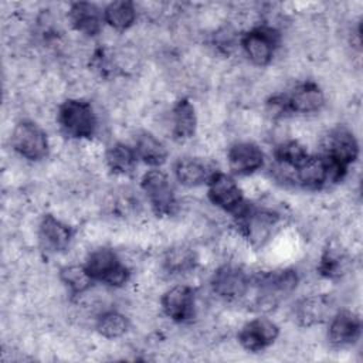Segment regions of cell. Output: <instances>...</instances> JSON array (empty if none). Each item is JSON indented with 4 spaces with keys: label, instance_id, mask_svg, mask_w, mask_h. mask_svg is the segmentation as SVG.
<instances>
[{
    "label": "cell",
    "instance_id": "obj_28",
    "mask_svg": "<svg viewBox=\"0 0 363 363\" xmlns=\"http://www.w3.org/2000/svg\"><path fill=\"white\" fill-rule=\"evenodd\" d=\"M347 268V258L336 248H328L320 257L318 271L323 278L335 279L345 274Z\"/></svg>",
    "mask_w": 363,
    "mask_h": 363
},
{
    "label": "cell",
    "instance_id": "obj_1",
    "mask_svg": "<svg viewBox=\"0 0 363 363\" xmlns=\"http://www.w3.org/2000/svg\"><path fill=\"white\" fill-rule=\"evenodd\" d=\"M61 130L72 139H89L95 135L98 121L92 105L84 99H67L58 109Z\"/></svg>",
    "mask_w": 363,
    "mask_h": 363
},
{
    "label": "cell",
    "instance_id": "obj_13",
    "mask_svg": "<svg viewBox=\"0 0 363 363\" xmlns=\"http://www.w3.org/2000/svg\"><path fill=\"white\" fill-rule=\"evenodd\" d=\"M362 333L360 318L350 311L336 312L330 322L328 330V339L335 347H346L354 345Z\"/></svg>",
    "mask_w": 363,
    "mask_h": 363
},
{
    "label": "cell",
    "instance_id": "obj_11",
    "mask_svg": "<svg viewBox=\"0 0 363 363\" xmlns=\"http://www.w3.org/2000/svg\"><path fill=\"white\" fill-rule=\"evenodd\" d=\"M210 285L217 296L227 301H234L242 298L248 292L250 278L240 267L225 264L214 271Z\"/></svg>",
    "mask_w": 363,
    "mask_h": 363
},
{
    "label": "cell",
    "instance_id": "obj_14",
    "mask_svg": "<svg viewBox=\"0 0 363 363\" xmlns=\"http://www.w3.org/2000/svg\"><path fill=\"white\" fill-rule=\"evenodd\" d=\"M194 291L187 285H176L162 296V308L167 318L174 322H186L194 315Z\"/></svg>",
    "mask_w": 363,
    "mask_h": 363
},
{
    "label": "cell",
    "instance_id": "obj_12",
    "mask_svg": "<svg viewBox=\"0 0 363 363\" xmlns=\"http://www.w3.org/2000/svg\"><path fill=\"white\" fill-rule=\"evenodd\" d=\"M278 335L279 328L275 322L267 318H255L241 328L238 342L248 352H261L271 346Z\"/></svg>",
    "mask_w": 363,
    "mask_h": 363
},
{
    "label": "cell",
    "instance_id": "obj_7",
    "mask_svg": "<svg viewBox=\"0 0 363 363\" xmlns=\"http://www.w3.org/2000/svg\"><path fill=\"white\" fill-rule=\"evenodd\" d=\"M238 225L242 234L254 244L262 245L272 234L274 227L278 223V216L269 210L258 208L251 204H244V207L235 214Z\"/></svg>",
    "mask_w": 363,
    "mask_h": 363
},
{
    "label": "cell",
    "instance_id": "obj_6",
    "mask_svg": "<svg viewBox=\"0 0 363 363\" xmlns=\"http://www.w3.org/2000/svg\"><path fill=\"white\" fill-rule=\"evenodd\" d=\"M11 146L21 157L38 162L48 153V138L37 123L20 121L13 129Z\"/></svg>",
    "mask_w": 363,
    "mask_h": 363
},
{
    "label": "cell",
    "instance_id": "obj_18",
    "mask_svg": "<svg viewBox=\"0 0 363 363\" xmlns=\"http://www.w3.org/2000/svg\"><path fill=\"white\" fill-rule=\"evenodd\" d=\"M68 18L74 30L88 37L96 35L101 31L104 21L101 10L89 1L72 3L68 11Z\"/></svg>",
    "mask_w": 363,
    "mask_h": 363
},
{
    "label": "cell",
    "instance_id": "obj_15",
    "mask_svg": "<svg viewBox=\"0 0 363 363\" xmlns=\"http://www.w3.org/2000/svg\"><path fill=\"white\" fill-rule=\"evenodd\" d=\"M230 170L238 176H247L264 164V152L252 142H237L227 153Z\"/></svg>",
    "mask_w": 363,
    "mask_h": 363
},
{
    "label": "cell",
    "instance_id": "obj_8",
    "mask_svg": "<svg viewBox=\"0 0 363 363\" xmlns=\"http://www.w3.org/2000/svg\"><path fill=\"white\" fill-rule=\"evenodd\" d=\"M279 44V33L268 26L255 27L241 37V47L245 55L255 65H268Z\"/></svg>",
    "mask_w": 363,
    "mask_h": 363
},
{
    "label": "cell",
    "instance_id": "obj_20",
    "mask_svg": "<svg viewBox=\"0 0 363 363\" xmlns=\"http://www.w3.org/2000/svg\"><path fill=\"white\" fill-rule=\"evenodd\" d=\"M213 173L210 166L197 157H183L174 164V176L177 182L186 187L207 184Z\"/></svg>",
    "mask_w": 363,
    "mask_h": 363
},
{
    "label": "cell",
    "instance_id": "obj_2",
    "mask_svg": "<svg viewBox=\"0 0 363 363\" xmlns=\"http://www.w3.org/2000/svg\"><path fill=\"white\" fill-rule=\"evenodd\" d=\"M85 269L89 277L109 286H122L129 279V268L109 248L94 250L85 261Z\"/></svg>",
    "mask_w": 363,
    "mask_h": 363
},
{
    "label": "cell",
    "instance_id": "obj_4",
    "mask_svg": "<svg viewBox=\"0 0 363 363\" xmlns=\"http://www.w3.org/2000/svg\"><path fill=\"white\" fill-rule=\"evenodd\" d=\"M357 155L359 143L349 129L335 128L325 136L322 156L342 174H346L347 167L357 159Z\"/></svg>",
    "mask_w": 363,
    "mask_h": 363
},
{
    "label": "cell",
    "instance_id": "obj_19",
    "mask_svg": "<svg viewBox=\"0 0 363 363\" xmlns=\"http://www.w3.org/2000/svg\"><path fill=\"white\" fill-rule=\"evenodd\" d=\"M332 301L326 295H313L301 299L295 308V318L302 326H312L328 319Z\"/></svg>",
    "mask_w": 363,
    "mask_h": 363
},
{
    "label": "cell",
    "instance_id": "obj_23",
    "mask_svg": "<svg viewBox=\"0 0 363 363\" xmlns=\"http://www.w3.org/2000/svg\"><path fill=\"white\" fill-rule=\"evenodd\" d=\"M105 160L109 170L115 174H129L136 166V152L133 147L116 142L111 145L105 153Z\"/></svg>",
    "mask_w": 363,
    "mask_h": 363
},
{
    "label": "cell",
    "instance_id": "obj_10",
    "mask_svg": "<svg viewBox=\"0 0 363 363\" xmlns=\"http://www.w3.org/2000/svg\"><path fill=\"white\" fill-rule=\"evenodd\" d=\"M342 174L332 163L328 162L322 155L320 156H311L295 169L296 182L311 190L322 189L330 183L339 182L343 179Z\"/></svg>",
    "mask_w": 363,
    "mask_h": 363
},
{
    "label": "cell",
    "instance_id": "obj_17",
    "mask_svg": "<svg viewBox=\"0 0 363 363\" xmlns=\"http://www.w3.org/2000/svg\"><path fill=\"white\" fill-rule=\"evenodd\" d=\"M38 238L47 251L61 252L71 244L72 228L55 216L45 214L38 225Z\"/></svg>",
    "mask_w": 363,
    "mask_h": 363
},
{
    "label": "cell",
    "instance_id": "obj_9",
    "mask_svg": "<svg viewBox=\"0 0 363 363\" xmlns=\"http://www.w3.org/2000/svg\"><path fill=\"white\" fill-rule=\"evenodd\" d=\"M208 199L218 208L237 214L245 204L238 183L227 173L214 172L207 182Z\"/></svg>",
    "mask_w": 363,
    "mask_h": 363
},
{
    "label": "cell",
    "instance_id": "obj_22",
    "mask_svg": "<svg viewBox=\"0 0 363 363\" xmlns=\"http://www.w3.org/2000/svg\"><path fill=\"white\" fill-rule=\"evenodd\" d=\"M133 149L138 159L153 167L162 166L167 159L166 146L150 132H140L135 140Z\"/></svg>",
    "mask_w": 363,
    "mask_h": 363
},
{
    "label": "cell",
    "instance_id": "obj_24",
    "mask_svg": "<svg viewBox=\"0 0 363 363\" xmlns=\"http://www.w3.org/2000/svg\"><path fill=\"white\" fill-rule=\"evenodd\" d=\"M104 21L115 30L123 31L129 28L136 20V7L132 1L121 0L109 3L104 11Z\"/></svg>",
    "mask_w": 363,
    "mask_h": 363
},
{
    "label": "cell",
    "instance_id": "obj_29",
    "mask_svg": "<svg viewBox=\"0 0 363 363\" xmlns=\"http://www.w3.org/2000/svg\"><path fill=\"white\" fill-rule=\"evenodd\" d=\"M164 264L172 272H183L194 265V255L190 250L179 247L167 252Z\"/></svg>",
    "mask_w": 363,
    "mask_h": 363
},
{
    "label": "cell",
    "instance_id": "obj_3",
    "mask_svg": "<svg viewBox=\"0 0 363 363\" xmlns=\"http://www.w3.org/2000/svg\"><path fill=\"white\" fill-rule=\"evenodd\" d=\"M142 190L156 216H172L177 208L173 186L166 173L159 169L147 170L140 182Z\"/></svg>",
    "mask_w": 363,
    "mask_h": 363
},
{
    "label": "cell",
    "instance_id": "obj_27",
    "mask_svg": "<svg viewBox=\"0 0 363 363\" xmlns=\"http://www.w3.org/2000/svg\"><path fill=\"white\" fill-rule=\"evenodd\" d=\"M62 284L72 295H79L91 288L94 279L89 277L85 265H68L60 271Z\"/></svg>",
    "mask_w": 363,
    "mask_h": 363
},
{
    "label": "cell",
    "instance_id": "obj_21",
    "mask_svg": "<svg viewBox=\"0 0 363 363\" xmlns=\"http://www.w3.org/2000/svg\"><path fill=\"white\" fill-rule=\"evenodd\" d=\"M197 126V118L193 104L182 98L172 108V133L177 140L190 139Z\"/></svg>",
    "mask_w": 363,
    "mask_h": 363
},
{
    "label": "cell",
    "instance_id": "obj_26",
    "mask_svg": "<svg viewBox=\"0 0 363 363\" xmlns=\"http://www.w3.org/2000/svg\"><path fill=\"white\" fill-rule=\"evenodd\" d=\"M274 155L279 164L292 167L294 170L309 157L306 147L302 143H299L298 140H285V142L279 143L275 147Z\"/></svg>",
    "mask_w": 363,
    "mask_h": 363
},
{
    "label": "cell",
    "instance_id": "obj_5",
    "mask_svg": "<svg viewBox=\"0 0 363 363\" xmlns=\"http://www.w3.org/2000/svg\"><path fill=\"white\" fill-rule=\"evenodd\" d=\"M298 274L294 269H277L261 275L257 279L258 305L274 308L286 298L298 285Z\"/></svg>",
    "mask_w": 363,
    "mask_h": 363
},
{
    "label": "cell",
    "instance_id": "obj_25",
    "mask_svg": "<svg viewBox=\"0 0 363 363\" xmlns=\"http://www.w3.org/2000/svg\"><path fill=\"white\" fill-rule=\"evenodd\" d=\"M96 330L108 339H116L126 333L129 329L128 318L118 311H106L96 319Z\"/></svg>",
    "mask_w": 363,
    "mask_h": 363
},
{
    "label": "cell",
    "instance_id": "obj_16",
    "mask_svg": "<svg viewBox=\"0 0 363 363\" xmlns=\"http://www.w3.org/2000/svg\"><path fill=\"white\" fill-rule=\"evenodd\" d=\"M284 96L289 113H312L325 105L323 91L315 82H302Z\"/></svg>",
    "mask_w": 363,
    "mask_h": 363
}]
</instances>
